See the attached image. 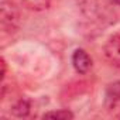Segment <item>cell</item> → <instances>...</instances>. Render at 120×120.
Returning <instances> with one entry per match:
<instances>
[{"label": "cell", "instance_id": "cell-7", "mask_svg": "<svg viewBox=\"0 0 120 120\" xmlns=\"http://www.w3.org/2000/svg\"><path fill=\"white\" fill-rule=\"evenodd\" d=\"M44 119H62V120H68V119H74V113L69 112L68 109H61V110H51L44 113L42 116Z\"/></svg>", "mask_w": 120, "mask_h": 120}, {"label": "cell", "instance_id": "cell-6", "mask_svg": "<svg viewBox=\"0 0 120 120\" xmlns=\"http://www.w3.org/2000/svg\"><path fill=\"white\" fill-rule=\"evenodd\" d=\"M23 3L33 11H44L51 6V0H23Z\"/></svg>", "mask_w": 120, "mask_h": 120}, {"label": "cell", "instance_id": "cell-3", "mask_svg": "<svg viewBox=\"0 0 120 120\" xmlns=\"http://www.w3.org/2000/svg\"><path fill=\"white\" fill-rule=\"evenodd\" d=\"M72 65H74V68L78 74L85 75L92 68V58L89 56V54L85 49L78 48L72 54Z\"/></svg>", "mask_w": 120, "mask_h": 120}, {"label": "cell", "instance_id": "cell-1", "mask_svg": "<svg viewBox=\"0 0 120 120\" xmlns=\"http://www.w3.org/2000/svg\"><path fill=\"white\" fill-rule=\"evenodd\" d=\"M0 23H2V28L7 33L17 30L19 23H20V13L16 4H13L11 2H2V6H0Z\"/></svg>", "mask_w": 120, "mask_h": 120}, {"label": "cell", "instance_id": "cell-9", "mask_svg": "<svg viewBox=\"0 0 120 120\" xmlns=\"http://www.w3.org/2000/svg\"><path fill=\"white\" fill-rule=\"evenodd\" d=\"M112 3L116 4V6H120V0H112Z\"/></svg>", "mask_w": 120, "mask_h": 120}, {"label": "cell", "instance_id": "cell-5", "mask_svg": "<svg viewBox=\"0 0 120 120\" xmlns=\"http://www.w3.org/2000/svg\"><path fill=\"white\" fill-rule=\"evenodd\" d=\"M30 110H31V103L28 99L23 98L20 100H17L13 106H11V113L17 117H27L30 114Z\"/></svg>", "mask_w": 120, "mask_h": 120}, {"label": "cell", "instance_id": "cell-8", "mask_svg": "<svg viewBox=\"0 0 120 120\" xmlns=\"http://www.w3.org/2000/svg\"><path fill=\"white\" fill-rule=\"evenodd\" d=\"M6 72H7V65H6V61L2 58V79L6 78Z\"/></svg>", "mask_w": 120, "mask_h": 120}, {"label": "cell", "instance_id": "cell-2", "mask_svg": "<svg viewBox=\"0 0 120 120\" xmlns=\"http://www.w3.org/2000/svg\"><path fill=\"white\" fill-rule=\"evenodd\" d=\"M105 56L116 68L120 69V35H113L105 44Z\"/></svg>", "mask_w": 120, "mask_h": 120}, {"label": "cell", "instance_id": "cell-4", "mask_svg": "<svg viewBox=\"0 0 120 120\" xmlns=\"http://www.w3.org/2000/svg\"><path fill=\"white\" fill-rule=\"evenodd\" d=\"M105 102L107 106H116L120 102V81H114L107 85L105 90Z\"/></svg>", "mask_w": 120, "mask_h": 120}]
</instances>
